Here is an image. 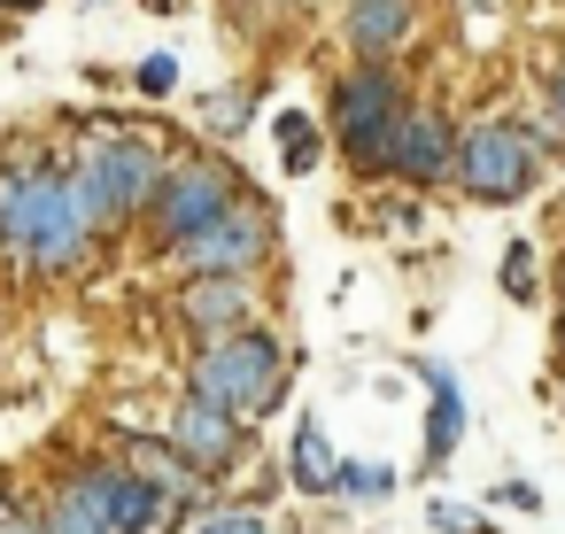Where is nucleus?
I'll return each mask as SVG.
<instances>
[{"label":"nucleus","instance_id":"f257e3e1","mask_svg":"<svg viewBox=\"0 0 565 534\" xmlns=\"http://www.w3.org/2000/svg\"><path fill=\"white\" fill-rule=\"evenodd\" d=\"M94 217L78 202V179L71 163H47L40 148H17L0 156V256L40 271V279H63L86 264L94 248Z\"/></svg>","mask_w":565,"mask_h":534},{"label":"nucleus","instance_id":"f03ea898","mask_svg":"<svg viewBox=\"0 0 565 534\" xmlns=\"http://www.w3.org/2000/svg\"><path fill=\"white\" fill-rule=\"evenodd\" d=\"M163 519H179L171 495L125 457H94L47 495V534H156Z\"/></svg>","mask_w":565,"mask_h":534},{"label":"nucleus","instance_id":"7ed1b4c3","mask_svg":"<svg viewBox=\"0 0 565 534\" xmlns=\"http://www.w3.org/2000/svg\"><path fill=\"white\" fill-rule=\"evenodd\" d=\"M156 140L148 132H94L78 156H71V179H78V202L94 217V233H125L148 217V194H156Z\"/></svg>","mask_w":565,"mask_h":534},{"label":"nucleus","instance_id":"20e7f679","mask_svg":"<svg viewBox=\"0 0 565 534\" xmlns=\"http://www.w3.org/2000/svg\"><path fill=\"white\" fill-rule=\"evenodd\" d=\"M186 395H202V403H217V410H233V418H264V410L287 395V356H279V341H271L264 325L217 333V341H202Z\"/></svg>","mask_w":565,"mask_h":534},{"label":"nucleus","instance_id":"39448f33","mask_svg":"<svg viewBox=\"0 0 565 534\" xmlns=\"http://www.w3.org/2000/svg\"><path fill=\"white\" fill-rule=\"evenodd\" d=\"M248 186L233 179V163H217V156H163V171H156V194H148V241L171 256L179 241H194L202 225H217L233 202H241Z\"/></svg>","mask_w":565,"mask_h":534},{"label":"nucleus","instance_id":"423d86ee","mask_svg":"<svg viewBox=\"0 0 565 534\" xmlns=\"http://www.w3.org/2000/svg\"><path fill=\"white\" fill-rule=\"evenodd\" d=\"M403 78L387 71V63H356L349 78H333V102H326V117H333V148L356 163V171H380L387 163V140H395V125H403Z\"/></svg>","mask_w":565,"mask_h":534},{"label":"nucleus","instance_id":"0eeeda50","mask_svg":"<svg viewBox=\"0 0 565 534\" xmlns=\"http://www.w3.org/2000/svg\"><path fill=\"white\" fill-rule=\"evenodd\" d=\"M534 171H542V156H534L526 125L488 117V125L457 132V186H465L472 202H519V194L534 186Z\"/></svg>","mask_w":565,"mask_h":534},{"label":"nucleus","instance_id":"6e6552de","mask_svg":"<svg viewBox=\"0 0 565 534\" xmlns=\"http://www.w3.org/2000/svg\"><path fill=\"white\" fill-rule=\"evenodd\" d=\"M271 241H279V233H271V210H264L256 194H241L217 225H202L194 241H179L171 264H179V279H194V271H248V279H256V271L271 264Z\"/></svg>","mask_w":565,"mask_h":534},{"label":"nucleus","instance_id":"1a4fd4ad","mask_svg":"<svg viewBox=\"0 0 565 534\" xmlns=\"http://www.w3.org/2000/svg\"><path fill=\"white\" fill-rule=\"evenodd\" d=\"M387 179H403V186H441V179H457V132H449V117L441 109H403V125H395V140H387V163H380Z\"/></svg>","mask_w":565,"mask_h":534},{"label":"nucleus","instance_id":"9d476101","mask_svg":"<svg viewBox=\"0 0 565 534\" xmlns=\"http://www.w3.org/2000/svg\"><path fill=\"white\" fill-rule=\"evenodd\" d=\"M248 418H233V410H217V403H202V395H186L179 410H171V449L186 457V472H225V464H241V434Z\"/></svg>","mask_w":565,"mask_h":534},{"label":"nucleus","instance_id":"9b49d317","mask_svg":"<svg viewBox=\"0 0 565 534\" xmlns=\"http://www.w3.org/2000/svg\"><path fill=\"white\" fill-rule=\"evenodd\" d=\"M179 318H186L202 341L241 333V325H256V279H248V271H194V279L179 287Z\"/></svg>","mask_w":565,"mask_h":534},{"label":"nucleus","instance_id":"f8f14e48","mask_svg":"<svg viewBox=\"0 0 565 534\" xmlns=\"http://www.w3.org/2000/svg\"><path fill=\"white\" fill-rule=\"evenodd\" d=\"M411 32H418V0H349V17H341V40L356 47V63L403 55Z\"/></svg>","mask_w":565,"mask_h":534},{"label":"nucleus","instance_id":"ddd939ff","mask_svg":"<svg viewBox=\"0 0 565 534\" xmlns=\"http://www.w3.org/2000/svg\"><path fill=\"white\" fill-rule=\"evenodd\" d=\"M287 472H295V488H310V495L341 488V457H333V441H326V426H318V418H302V426H295Z\"/></svg>","mask_w":565,"mask_h":534},{"label":"nucleus","instance_id":"4468645a","mask_svg":"<svg viewBox=\"0 0 565 534\" xmlns=\"http://www.w3.org/2000/svg\"><path fill=\"white\" fill-rule=\"evenodd\" d=\"M426 380H434V418H426V457L441 464V457L457 449V434H465V395H457V372H441V364H426Z\"/></svg>","mask_w":565,"mask_h":534},{"label":"nucleus","instance_id":"2eb2a0df","mask_svg":"<svg viewBox=\"0 0 565 534\" xmlns=\"http://www.w3.org/2000/svg\"><path fill=\"white\" fill-rule=\"evenodd\" d=\"M271 140H279V163H287L295 179L318 171V156H326V148H318V125H310L302 109H279V117H271Z\"/></svg>","mask_w":565,"mask_h":534},{"label":"nucleus","instance_id":"dca6fc26","mask_svg":"<svg viewBox=\"0 0 565 534\" xmlns=\"http://www.w3.org/2000/svg\"><path fill=\"white\" fill-rule=\"evenodd\" d=\"M248 109H256V86H225V94H210V102H202L210 140H233V132L248 125Z\"/></svg>","mask_w":565,"mask_h":534},{"label":"nucleus","instance_id":"f3484780","mask_svg":"<svg viewBox=\"0 0 565 534\" xmlns=\"http://www.w3.org/2000/svg\"><path fill=\"white\" fill-rule=\"evenodd\" d=\"M132 86H140L148 102H171V94H179V55H148V63L132 71Z\"/></svg>","mask_w":565,"mask_h":534},{"label":"nucleus","instance_id":"a211bd4d","mask_svg":"<svg viewBox=\"0 0 565 534\" xmlns=\"http://www.w3.org/2000/svg\"><path fill=\"white\" fill-rule=\"evenodd\" d=\"M503 295L534 302V248H503Z\"/></svg>","mask_w":565,"mask_h":534},{"label":"nucleus","instance_id":"6ab92c4d","mask_svg":"<svg viewBox=\"0 0 565 534\" xmlns=\"http://www.w3.org/2000/svg\"><path fill=\"white\" fill-rule=\"evenodd\" d=\"M341 488H349V495H380L387 472H372V464H341Z\"/></svg>","mask_w":565,"mask_h":534},{"label":"nucleus","instance_id":"aec40b11","mask_svg":"<svg viewBox=\"0 0 565 534\" xmlns=\"http://www.w3.org/2000/svg\"><path fill=\"white\" fill-rule=\"evenodd\" d=\"M434 526H441V534H472V511H465V503H449V495H441V503H434Z\"/></svg>","mask_w":565,"mask_h":534},{"label":"nucleus","instance_id":"412c9836","mask_svg":"<svg viewBox=\"0 0 565 534\" xmlns=\"http://www.w3.org/2000/svg\"><path fill=\"white\" fill-rule=\"evenodd\" d=\"M0 534H47V511H0Z\"/></svg>","mask_w":565,"mask_h":534},{"label":"nucleus","instance_id":"4be33fe9","mask_svg":"<svg viewBox=\"0 0 565 534\" xmlns=\"http://www.w3.org/2000/svg\"><path fill=\"white\" fill-rule=\"evenodd\" d=\"M210 534H264V526H256V519H248V511H233V519H217V526H210Z\"/></svg>","mask_w":565,"mask_h":534},{"label":"nucleus","instance_id":"5701e85b","mask_svg":"<svg viewBox=\"0 0 565 534\" xmlns=\"http://www.w3.org/2000/svg\"><path fill=\"white\" fill-rule=\"evenodd\" d=\"M550 117H557V125H565V63H557V71H550Z\"/></svg>","mask_w":565,"mask_h":534},{"label":"nucleus","instance_id":"b1692460","mask_svg":"<svg viewBox=\"0 0 565 534\" xmlns=\"http://www.w3.org/2000/svg\"><path fill=\"white\" fill-rule=\"evenodd\" d=\"M0 9H9V17H32V9H40V0H0Z\"/></svg>","mask_w":565,"mask_h":534},{"label":"nucleus","instance_id":"393cba45","mask_svg":"<svg viewBox=\"0 0 565 534\" xmlns=\"http://www.w3.org/2000/svg\"><path fill=\"white\" fill-rule=\"evenodd\" d=\"M264 9H302V0H264Z\"/></svg>","mask_w":565,"mask_h":534}]
</instances>
